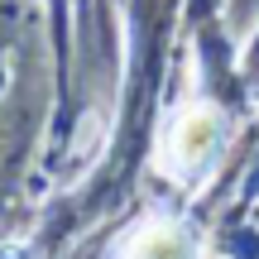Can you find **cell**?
<instances>
[{"label":"cell","mask_w":259,"mask_h":259,"mask_svg":"<svg viewBox=\"0 0 259 259\" xmlns=\"http://www.w3.org/2000/svg\"><path fill=\"white\" fill-rule=\"evenodd\" d=\"M221 144V115L216 106H192L178 115L173 135H168V168L173 173H197Z\"/></svg>","instance_id":"1"},{"label":"cell","mask_w":259,"mask_h":259,"mask_svg":"<svg viewBox=\"0 0 259 259\" xmlns=\"http://www.w3.org/2000/svg\"><path fill=\"white\" fill-rule=\"evenodd\" d=\"M125 259H197V240L183 226H144L130 240Z\"/></svg>","instance_id":"2"}]
</instances>
